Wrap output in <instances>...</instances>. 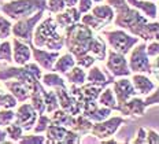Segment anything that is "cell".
Wrapping results in <instances>:
<instances>
[{"instance_id":"1","label":"cell","mask_w":159,"mask_h":144,"mask_svg":"<svg viewBox=\"0 0 159 144\" xmlns=\"http://www.w3.org/2000/svg\"><path fill=\"white\" fill-rule=\"evenodd\" d=\"M65 45L74 58L92 53L96 61H103L107 55V45L104 40L95 35V32L82 22H75L63 30Z\"/></svg>"},{"instance_id":"2","label":"cell","mask_w":159,"mask_h":144,"mask_svg":"<svg viewBox=\"0 0 159 144\" xmlns=\"http://www.w3.org/2000/svg\"><path fill=\"white\" fill-rule=\"evenodd\" d=\"M107 4L115 10V26L125 29L139 39L144 37V29L148 23L147 16L141 14L137 8L132 7L126 0H107Z\"/></svg>"},{"instance_id":"3","label":"cell","mask_w":159,"mask_h":144,"mask_svg":"<svg viewBox=\"0 0 159 144\" xmlns=\"http://www.w3.org/2000/svg\"><path fill=\"white\" fill-rule=\"evenodd\" d=\"M33 45L48 51H61L65 47V35L59 32V26L56 25L54 16H48L36 25L33 32Z\"/></svg>"},{"instance_id":"4","label":"cell","mask_w":159,"mask_h":144,"mask_svg":"<svg viewBox=\"0 0 159 144\" xmlns=\"http://www.w3.org/2000/svg\"><path fill=\"white\" fill-rule=\"evenodd\" d=\"M43 72L37 63L28 62L24 66H10V67L0 69V81L6 80H16L24 82L29 89L33 88L37 81L41 80Z\"/></svg>"},{"instance_id":"5","label":"cell","mask_w":159,"mask_h":144,"mask_svg":"<svg viewBox=\"0 0 159 144\" xmlns=\"http://www.w3.org/2000/svg\"><path fill=\"white\" fill-rule=\"evenodd\" d=\"M0 10L6 16L12 21H18L36 14L40 10H47V0H11L3 3Z\"/></svg>"},{"instance_id":"6","label":"cell","mask_w":159,"mask_h":144,"mask_svg":"<svg viewBox=\"0 0 159 144\" xmlns=\"http://www.w3.org/2000/svg\"><path fill=\"white\" fill-rule=\"evenodd\" d=\"M43 15H44V10H40V11H37L36 14H33L30 16H26V18H21L18 21H15V23L11 28V33L14 35V37L26 43V44L32 45L33 32H34L36 25L41 21Z\"/></svg>"},{"instance_id":"7","label":"cell","mask_w":159,"mask_h":144,"mask_svg":"<svg viewBox=\"0 0 159 144\" xmlns=\"http://www.w3.org/2000/svg\"><path fill=\"white\" fill-rule=\"evenodd\" d=\"M81 142V135L70 128L49 123L45 130V143L49 144H77Z\"/></svg>"},{"instance_id":"8","label":"cell","mask_w":159,"mask_h":144,"mask_svg":"<svg viewBox=\"0 0 159 144\" xmlns=\"http://www.w3.org/2000/svg\"><path fill=\"white\" fill-rule=\"evenodd\" d=\"M103 35L106 36L107 43L111 48L119 53H124V55L130 52L132 47L139 43V37L128 35L124 30H104Z\"/></svg>"},{"instance_id":"9","label":"cell","mask_w":159,"mask_h":144,"mask_svg":"<svg viewBox=\"0 0 159 144\" xmlns=\"http://www.w3.org/2000/svg\"><path fill=\"white\" fill-rule=\"evenodd\" d=\"M128 65L132 73H148V74H151L152 69L150 56L147 53V44L145 43H141L136 48L132 49Z\"/></svg>"},{"instance_id":"10","label":"cell","mask_w":159,"mask_h":144,"mask_svg":"<svg viewBox=\"0 0 159 144\" xmlns=\"http://www.w3.org/2000/svg\"><path fill=\"white\" fill-rule=\"evenodd\" d=\"M122 123H125V118H122V117H108L104 121L95 122L92 125L91 133L98 139L104 140L114 136Z\"/></svg>"},{"instance_id":"11","label":"cell","mask_w":159,"mask_h":144,"mask_svg":"<svg viewBox=\"0 0 159 144\" xmlns=\"http://www.w3.org/2000/svg\"><path fill=\"white\" fill-rule=\"evenodd\" d=\"M106 66H107V69L110 70V73L114 77H129L132 74L125 55L114 51V49L108 51Z\"/></svg>"},{"instance_id":"12","label":"cell","mask_w":159,"mask_h":144,"mask_svg":"<svg viewBox=\"0 0 159 144\" xmlns=\"http://www.w3.org/2000/svg\"><path fill=\"white\" fill-rule=\"evenodd\" d=\"M54 91L56 93V98H58L59 102V109L65 110L71 115H78L82 111V103L75 100L69 92L67 86H58V88H54Z\"/></svg>"},{"instance_id":"13","label":"cell","mask_w":159,"mask_h":144,"mask_svg":"<svg viewBox=\"0 0 159 144\" xmlns=\"http://www.w3.org/2000/svg\"><path fill=\"white\" fill-rule=\"evenodd\" d=\"M37 111L34 110L30 103H24L18 107L15 113V118H14V122L18 123L24 132H29V130L33 129L36 123V119H37Z\"/></svg>"},{"instance_id":"14","label":"cell","mask_w":159,"mask_h":144,"mask_svg":"<svg viewBox=\"0 0 159 144\" xmlns=\"http://www.w3.org/2000/svg\"><path fill=\"white\" fill-rule=\"evenodd\" d=\"M111 109L104 106H100L98 100H85L82 103V111L81 114L89 118L92 122H100L107 119L111 115Z\"/></svg>"},{"instance_id":"15","label":"cell","mask_w":159,"mask_h":144,"mask_svg":"<svg viewBox=\"0 0 159 144\" xmlns=\"http://www.w3.org/2000/svg\"><path fill=\"white\" fill-rule=\"evenodd\" d=\"M112 91H114L115 99H117L118 109L122 103L136 96V89L133 88V84L130 80H128V77H119V80H114Z\"/></svg>"},{"instance_id":"16","label":"cell","mask_w":159,"mask_h":144,"mask_svg":"<svg viewBox=\"0 0 159 144\" xmlns=\"http://www.w3.org/2000/svg\"><path fill=\"white\" fill-rule=\"evenodd\" d=\"M32 49V55L34 58L36 63L40 66L41 69L48 70L51 72L54 67V63L56 62V59L59 58V51H48V49H41L36 45H30Z\"/></svg>"},{"instance_id":"17","label":"cell","mask_w":159,"mask_h":144,"mask_svg":"<svg viewBox=\"0 0 159 144\" xmlns=\"http://www.w3.org/2000/svg\"><path fill=\"white\" fill-rule=\"evenodd\" d=\"M32 59V49L30 45L21 41L16 37L12 39V62L16 66H24Z\"/></svg>"},{"instance_id":"18","label":"cell","mask_w":159,"mask_h":144,"mask_svg":"<svg viewBox=\"0 0 159 144\" xmlns=\"http://www.w3.org/2000/svg\"><path fill=\"white\" fill-rule=\"evenodd\" d=\"M54 19H55L56 25L59 26V29L65 30L67 26H70L75 22H80V19H81V12L78 11L77 7H66L63 11L55 14Z\"/></svg>"},{"instance_id":"19","label":"cell","mask_w":159,"mask_h":144,"mask_svg":"<svg viewBox=\"0 0 159 144\" xmlns=\"http://www.w3.org/2000/svg\"><path fill=\"white\" fill-rule=\"evenodd\" d=\"M145 103L143 99L140 98H130L129 100H126L125 103H122L121 106H119L118 111L121 114H124V115H128V117H143L144 113H145Z\"/></svg>"},{"instance_id":"20","label":"cell","mask_w":159,"mask_h":144,"mask_svg":"<svg viewBox=\"0 0 159 144\" xmlns=\"http://www.w3.org/2000/svg\"><path fill=\"white\" fill-rule=\"evenodd\" d=\"M4 86L10 91V93H11V95L16 99V102L24 103V102H26V100L30 98V89H29L28 86H26L24 82H21V81H16V80H11V81H8V80H6Z\"/></svg>"},{"instance_id":"21","label":"cell","mask_w":159,"mask_h":144,"mask_svg":"<svg viewBox=\"0 0 159 144\" xmlns=\"http://www.w3.org/2000/svg\"><path fill=\"white\" fill-rule=\"evenodd\" d=\"M130 81L136 89V93H140V95H150L155 89V84L143 73H134Z\"/></svg>"},{"instance_id":"22","label":"cell","mask_w":159,"mask_h":144,"mask_svg":"<svg viewBox=\"0 0 159 144\" xmlns=\"http://www.w3.org/2000/svg\"><path fill=\"white\" fill-rule=\"evenodd\" d=\"M87 82L95 84V85H100L104 88V86H107L108 84L114 82V76L111 74L110 77H107L100 70V67H98V66H91L88 74H87Z\"/></svg>"},{"instance_id":"23","label":"cell","mask_w":159,"mask_h":144,"mask_svg":"<svg viewBox=\"0 0 159 144\" xmlns=\"http://www.w3.org/2000/svg\"><path fill=\"white\" fill-rule=\"evenodd\" d=\"M132 7L137 8L139 11L143 15H145L150 19H155L157 18V12H158V7L154 2L151 0H126Z\"/></svg>"},{"instance_id":"24","label":"cell","mask_w":159,"mask_h":144,"mask_svg":"<svg viewBox=\"0 0 159 144\" xmlns=\"http://www.w3.org/2000/svg\"><path fill=\"white\" fill-rule=\"evenodd\" d=\"M75 66V58L74 55L70 52L63 53V55H59V58L56 59V62L54 63V67H52V72H56L59 74H65L67 73L71 67Z\"/></svg>"},{"instance_id":"25","label":"cell","mask_w":159,"mask_h":144,"mask_svg":"<svg viewBox=\"0 0 159 144\" xmlns=\"http://www.w3.org/2000/svg\"><path fill=\"white\" fill-rule=\"evenodd\" d=\"M52 115L49 117L51 119V123H55V125H61V126H66V128H70L74 123V115L69 114L67 111L62 109H56L55 111L51 113Z\"/></svg>"},{"instance_id":"26","label":"cell","mask_w":159,"mask_h":144,"mask_svg":"<svg viewBox=\"0 0 159 144\" xmlns=\"http://www.w3.org/2000/svg\"><path fill=\"white\" fill-rule=\"evenodd\" d=\"M40 89H41V95H43V99H44L45 113L51 114L56 109H59V102H58V98H56V93L54 89H45L43 84H40Z\"/></svg>"},{"instance_id":"27","label":"cell","mask_w":159,"mask_h":144,"mask_svg":"<svg viewBox=\"0 0 159 144\" xmlns=\"http://www.w3.org/2000/svg\"><path fill=\"white\" fill-rule=\"evenodd\" d=\"M40 81H37L33 85V88L30 89V105L34 107V110L37 111V114H44L45 113V105H44V99L41 95V89H40Z\"/></svg>"},{"instance_id":"28","label":"cell","mask_w":159,"mask_h":144,"mask_svg":"<svg viewBox=\"0 0 159 144\" xmlns=\"http://www.w3.org/2000/svg\"><path fill=\"white\" fill-rule=\"evenodd\" d=\"M91 14H93L96 18H99L100 21H103L106 25H108L112 19H114V8L110 4H99L92 7Z\"/></svg>"},{"instance_id":"29","label":"cell","mask_w":159,"mask_h":144,"mask_svg":"<svg viewBox=\"0 0 159 144\" xmlns=\"http://www.w3.org/2000/svg\"><path fill=\"white\" fill-rule=\"evenodd\" d=\"M66 77L70 84H74V85H82V84L87 82V73H85V69H82L81 66L75 65L74 67H71L67 73L63 74Z\"/></svg>"},{"instance_id":"30","label":"cell","mask_w":159,"mask_h":144,"mask_svg":"<svg viewBox=\"0 0 159 144\" xmlns=\"http://www.w3.org/2000/svg\"><path fill=\"white\" fill-rule=\"evenodd\" d=\"M98 103L100 106L108 107V109L118 111V103H117V99H115L114 91L111 88H107V86L103 88V91L100 92V95L98 98Z\"/></svg>"},{"instance_id":"31","label":"cell","mask_w":159,"mask_h":144,"mask_svg":"<svg viewBox=\"0 0 159 144\" xmlns=\"http://www.w3.org/2000/svg\"><path fill=\"white\" fill-rule=\"evenodd\" d=\"M41 84L45 86H48V88H58V86H67V84H66V81L63 80V77L59 76V73L56 72H48L45 73V74L41 76Z\"/></svg>"},{"instance_id":"32","label":"cell","mask_w":159,"mask_h":144,"mask_svg":"<svg viewBox=\"0 0 159 144\" xmlns=\"http://www.w3.org/2000/svg\"><path fill=\"white\" fill-rule=\"evenodd\" d=\"M104 88H106V86H104ZM80 89H81L82 100L85 102V100H98L100 92L103 91V86L85 82V84H82V85H80Z\"/></svg>"},{"instance_id":"33","label":"cell","mask_w":159,"mask_h":144,"mask_svg":"<svg viewBox=\"0 0 159 144\" xmlns=\"http://www.w3.org/2000/svg\"><path fill=\"white\" fill-rule=\"evenodd\" d=\"M92 125H93V122L91 119L87 118L85 115H82V114H78V115L74 117V123H73L71 129L74 132L80 133V135H85V133L91 132Z\"/></svg>"},{"instance_id":"34","label":"cell","mask_w":159,"mask_h":144,"mask_svg":"<svg viewBox=\"0 0 159 144\" xmlns=\"http://www.w3.org/2000/svg\"><path fill=\"white\" fill-rule=\"evenodd\" d=\"M80 22H82L84 25H87L88 28H91L93 32H99L102 30V29L106 26V23L103 21H100L99 18H96L93 14H91V12H87V14H82L81 19H80Z\"/></svg>"},{"instance_id":"35","label":"cell","mask_w":159,"mask_h":144,"mask_svg":"<svg viewBox=\"0 0 159 144\" xmlns=\"http://www.w3.org/2000/svg\"><path fill=\"white\" fill-rule=\"evenodd\" d=\"M4 129H6V133H7V137L11 139V142L18 143L19 140H21V137L24 136V129H22L18 123H15L14 121H12L11 123H8Z\"/></svg>"},{"instance_id":"36","label":"cell","mask_w":159,"mask_h":144,"mask_svg":"<svg viewBox=\"0 0 159 144\" xmlns=\"http://www.w3.org/2000/svg\"><path fill=\"white\" fill-rule=\"evenodd\" d=\"M51 123V119L47 114H39L37 115V119H36V123L33 126V132L34 133H44L47 130L48 125Z\"/></svg>"},{"instance_id":"37","label":"cell","mask_w":159,"mask_h":144,"mask_svg":"<svg viewBox=\"0 0 159 144\" xmlns=\"http://www.w3.org/2000/svg\"><path fill=\"white\" fill-rule=\"evenodd\" d=\"M0 61H4L7 63L12 62V48H11V43L7 39L3 43H0Z\"/></svg>"},{"instance_id":"38","label":"cell","mask_w":159,"mask_h":144,"mask_svg":"<svg viewBox=\"0 0 159 144\" xmlns=\"http://www.w3.org/2000/svg\"><path fill=\"white\" fill-rule=\"evenodd\" d=\"M16 103L18 102L11 93H6L0 89V109H14Z\"/></svg>"},{"instance_id":"39","label":"cell","mask_w":159,"mask_h":144,"mask_svg":"<svg viewBox=\"0 0 159 144\" xmlns=\"http://www.w3.org/2000/svg\"><path fill=\"white\" fill-rule=\"evenodd\" d=\"M11 21L4 15H0V40H6L11 36Z\"/></svg>"},{"instance_id":"40","label":"cell","mask_w":159,"mask_h":144,"mask_svg":"<svg viewBox=\"0 0 159 144\" xmlns=\"http://www.w3.org/2000/svg\"><path fill=\"white\" fill-rule=\"evenodd\" d=\"M15 118V113L12 109H0V128H6Z\"/></svg>"},{"instance_id":"41","label":"cell","mask_w":159,"mask_h":144,"mask_svg":"<svg viewBox=\"0 0 159 144\" xmlns=\"http://www.w3.org/2000/svg\"><path fill=\"white\" fill-rule=\"evenodd\" d=\"M96 62V58L92 53H84V55L75 58V65L81 66L82 69H89L91 66H93Z\"/></svg>"},{"instance_id":"42","label":"cell","mask_w":159,"mask_h":144,"mask_svg":"<svg viewBox=\"0 0 159 144\" xmlns=\"http://www.w3.org/2000/svg\"><path fill=\"white\" fill-rule=\"evenodd\" d=\"M18 143H21V144H44L45 143V136H40V133L26 135V136H22Z\"/></svg>"},{"instance_id":"43","label":"cell","mask_w":159,"mask_h":144,"mask_svg":"<svg viewBox=\"0 0 159 144\" xmlns=\"http://www.w3.org/2000/svg\"><path fill=\"white\" fill-rule=\"evenodd\" d=\"M66 8L65 0H47V10L51 14H58Z\"/></svg>"},{"instance_id":"44","label":"cell","mask_w":159,"mask_h":144,"mask_svg":"<svg viewBox=\"0 0 159 144\" xmlns=\"http://www.w3.org/2000/svg\"><path fill=\"white\" fill-rule=\"evenodd\" d=\"M144 103H145V107H150L152 105H158L159 103V85H158V88L155 89V92L150 93V95L145 98Z\"/></svg>"},{"instance_id":"45","label":"cell","mask_w":159,"mask_h":144,"mask_svg":"<svg viewBox=\"0 0 159 144\" xmlns=\"http://www.w3.org/2000/svg\"><path fill=\"white\" fill-rule=\"evenodd\" d=\"M93 7V2L92 0H78V11L82 14H87Z\"/></svg>"},{"instance_id":"46","label":"cell","mask_w":159,"mask_h":144,"mask_svg":"<svg viewBox=\"0 0 159 144\" xmlns=\"http://www.w3.org/2000/svg\"><path fill=\"white\" fill-rule=\"evenodd\" d=\"M147 53L148 56H158L159 55V41L152 40V43L147 45Z\"/></svg>"},{"instance_id":"47","label":"cell","mask_w":159,"mask_h":144,"mask_svg":"<svg viewBox=\"0 0 159 144\" xmlns=\"http://www.w3.org/2000/svg\"><path fill=\"white\" fill-rule=\"evenodd\" d=\"M147 143L148 144H158L159 143V133H157L152 129H148L147 130Z\"/></svg>"},{"instance_id":"48","label":"cell","mask_w":159,"mask_h":144,"mask_svg":"<svg viewBox=\"0 0 159 144\" xmlns=\"http://www.w3.org/2000/svg\"><path fill=\"white\" fill-rule=\"evenodd\" d=\"M133 143L134 144H145V143H147V132H145L144 128L139 129V135L133 140Z\"/></svg>"},{"instance_id":"49","label":"cell","mask_w":159,"mask_h":144,"mask_svg":"<svg viewBox=\"0 0 159 144\" xmlns=\"http://www.w3.org/2000/svg\"><path fill=\"white\" fill-rule=\"evenodd\" d=\"M6 139H7V133H6V129L0 128V143H6Z\"/></svg>"},{"instance_id":"50","label":"cell","mask_w":159,"mask_h":144,"mask_svg":"<svg viewBox=\"0 0 159 144\" xmlns=\"http://www.w3.org/2000/svg\"><path fill=\"white\" fill-rule=\"evenodd\" d=\"M66 7H75L78 4V0H65Z\"/></svg>"},{"instance_id":"51","label":"cell","mask_w":159,"mask_h":144,"mask_svg":"<svg viewBox=\"0 0 159 144\" xmlns=\"http://www.w3.org/2000/svg\"><path fill=\"white\" fill-rule=\"evenodd\" d=\"M151 69H152V70H154V69H158V70H159V55L157 56V59L154 61V63L151 65Z\"/></svg>"},{"instance_id":"52","label":"cell","mask_w":159,"mask_h":144,"mask_svg":"<svg viewBox=\"0 0 159 144\" xmlns=\"http://www.w3.org/2000/svg\"><path fill=\"white\" fill-rule=\"evenodd\" d=\"M92 2H93V3H102L103 0H92Z\"/></svg>"},{"instance_id":"53","label":"cell","mask_w":159,"mask_h":144,"mask_svg":"<svg viewBox=\"0 0 159 144\" xmlns=\"http://www.w3.org/2000/svg\"><path fill=\"white\" fill-rule=\"evenodd\" d=\"M157 16H158V18H159V7H158V12H157Z\"/></svg>"},{"instance_id":"54","label":"cell","mask_w":159,"mask_h":144,"mask_svg":"<svg viewBox=\"0 0 159 144\" xmlns=\"http://www.w3.org/2000/svg\"><path fill=\"white\" fill-rule=\"evenodd\" d=\"M0 2H4V0H0Z\"/></svg>"},{"instance_id":"55","label":"cell","mask_w":159,"mask_h":144,"mask_svg":"<svg viewBox=\"0 0 159 144\" xmlns=\"http://www.w3.org/2000/svg\"><path fill=\"white\" fill-rule=\"evenodd\" d=\"M151 2H155V0H151Z\"/></svg>"},{"instance_id":"56","label":"cell","mask_w":159,"mask_h":144,"mask_svg":"<svg viewBox=\"0 0 159 144\" xmlns=\"http://www.w3.org/2000/svg\"><path fill=\"white\" fill-rule=\"evenodd\" d=\"M157 76H159V74H158V73H157Z\"/></svg>"}]
</instances>
